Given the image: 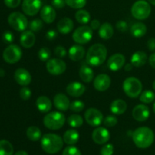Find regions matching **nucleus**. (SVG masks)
<instances>
[{"label": "nucleus", "mask_w": 155, "mask_h": 155, "mask_svg": "<svg viewBox=\"0 0 155 155\" xmlns=\"http://www.w3.org/2000/svg\"><path fill=\"white\" fill-rule=\"evenodd\" d=\"M107 50L105 45L101 43H95L88 49L86 54V60L92 67L101 66L107 59Z\"/></svg>", "instance_id": "f257e3e1"}, {"label": "nucleus", "mask_w": 155, "mask_h": 155, "mask_svg": "<svg viewBox=\"0 0 155 155\" xmlns=\"http://www.w3.org/2000/svg\"><path fill=\"white\" fill-rule=\"evenodd\" d=\"M133 140L136 146L139 148H148L154 142V133L149 127H139L133 132Z\"/></svg>", "instance_id": "f03ea898"}, {"label": "nucleus", "mask_w": 155, "mask_h": 155, "mask_svg": "<svg viewBox=\"0 0 155 155\" xmlns=\"http://www.w3.org/2000/svg\"><path fill=\"white\" fill-rule=\"evenodd\" d=\"M64 140L60 136L54 133H47L41 138V147L45 153L49 154H57L61 150Z\"/></svg>", "instance_id": "7ed1b4c3"}, {"label": "nucleus", "mask_w": 155, "mask_h": 155, "mask_svg": "<svg viewBox=\"0 0 155 155\" xmlns=\"http://www.w3.org/2000/svg\"><path fill=\"white\" fill-rule=\"evenodd\" d=\"M65 122L64 114L59 111L48 112L43 118L44 126L51 130H60L64 127Z\"/></svg>", "instance_id": "20e7f679"}, {"label": "nucleus", "mask_w": 155, "mask_h": 155, "mask_svg": "<svg viewBox=\"0 0 155 155\" xmlns=\"http://www.w3.org/2000/svg\"><path fill=\"white\" fill-rule=\"evenodd\" d=\"M123 89L127 96L131 98H136L142 93V83L136 77H128L123 83Z\"/></svg>", "instance_id": "39448f33"}, {"label": "nucleus", "mask_w": 155, "mask_h": 155, "mask_svg": "<svg viewBox=\"0 0 155 155\" xmlns=\"http://www.w3.org/2000/svg\"><path fill=\"white\" fill-rule=\"evenodd\" d=\"M151 8L150 3L145 0H138L132 5L131 14L133 17L139 21L147 19L150 16Z\"/></svg>", "instance_id": "423d86ee"}, {"label": "nucleus", "mask_w": 155, "mask_h": 155, "mask_svg": "<svg viewBox=\"0 0 155 155\" xmlns=\"http://www.w3.org/2000/svg\"><path fill=\"white\" fill-rule=\"evenodd\" d=\"M8 22L12 29L18 32L25 31L29 26L27 17L19 12L11 13L8 18Z\"/></svg>", "instance_id": "0eeeda50"}, {"label": "nucleus", "mask_w": 155, "mask_h": 155, "mask_svg": "<svg viewBox=\"0 0 155 155\" xmlns=\"http://www.w3.org/2000/svg\"><path fill=\"white\" fill-rule=\"evenodd\" d=\"M93 36V30L90 26L83 25L76 29L72 34L73 40L77 44L84 45L89 42Z\"/></svg>", "instance_id": "6e6552de"}, {"label": "nucleus", "mask_w": 155, "mask_h": 155, "mask_svg": "<svg viewBox=\"0 0 155 155\" xmlns=\"http://www.w3.org/2000/svg\"><path fill=\"white\" fill-rule=\"evenodd\" d=\"M22 50L15 44H11L5 48L3 51V59L8 64H15L22 58Z\"/></svg>", "instance_id": "1a4fd4ad"}, {"label": "nucleus", "mask_w": 155, "mask_h": 155, "mask_svg": "<svg viewBox=\"0 0 155 155\" xmlns=\"http://www.w3.org/2000/svg\"><path fill=\"white\" fill-rule=\"evenodd\" d=\"M85 120L91 127H98L102 124L104 117L99 110L94 107L87 109L84 114Z\"/></svg>", "instance_id": "9d476101"}, {"label": "nucleus", "mask_w": 155, "mask_h": 155, "mask_svg": "<svg viewBox=\"0 0 155 155\" xmlns=\"http://www.w3.org/2000/svg\"><path fill=\"white\" fill-rule=\"evenodd\" d=\"M46 70L50 74L58 76L66 71L67 64L62 59L50 58L46 61Z\"/></svg>", "instance_id": "9b49d317"}, {"label": "nucleus", "mask_w": 155, "mask_h": 155, "mask_svg": "<svg viewBox=\"0 0 155 155\" xmlns=\"http://www.w3.org/2000/svg\"><path fill=\"white\" fill-rule=\"evenodd\" d=\"M42 8L41 0H23L22 10L27 16H35Z\"/></svg>", "instance_id": "f8f14e48"}, {"label": "nucleus", "mask_w": 155, "mask_h": 155, "mask_svg": "<svg viewBox=\"0 0 155 155\" xmlns=\"http://www.w3.org/2000/svg\"><path fill=\"white\" fill-rule=\"evenodd\" d=\"M126 58L120 53H116L110 56L107 60V68L111 71L116 72L120 71L125 65Z\"/></svg>", "instance_id": "ddd939ff"}, {"label": "nucleus", "mask_w": 155, "mask_h": 155, "mask_svg": "<svg viewBox=\"0 0 155 155\" xmlns=\"http://www.w3.org/2000/svg\"><path fill=\"white\" fill-rule=\"evenodd\" d=\"M110 133L105 127H98L93 130L92 134V140L98 145H104L110 139Z\"/></svg>", "instance_id": "4468645a"}, {"label": "nucleus", "mask_w": 155, "mask_h": 155, "mask_svg": "<svg viewBox=\"0 0 155 155\" xmlns=\"http://www.w3.org/2000/svg\"><path fill=\"white\" fill-rule=\"evenodd\" d=\"M111 80L107 74H101L97 76L93 81L94 88L98 92H104L110 88Z\"/></svg>", "instance_id": "2eb2a0df"}, {"label": "nucleus", "mask_w": 155, "mask_h": 155, "mask_svg": "<svg viewBox=\"0 0 155 155\" xmlns=\"http://www.w3.org/2000/svg\"><path fill=\"white\" fill-rule=\"evenodd\" d=\"M132 115L136 121L145 122L149 118L150 110L145 104H138L133 108Z\"/></svg>", "instance_id": "dca6fc26"}, {"label": "nucleus", "mask_w": 155, "mask_h": 155, "mask_svg": "<svg viewBox=\"0 0 155 155\" xmlns=\"http://www.w3.org/2000/svg\"><path fill=\"white\" fill-rule=\"evenodd\" d=\"M14 77L17 83L22 86H27L30 84L32 80L31 74L27 70L24 68L17 69L14 74Z\"/></svg>", "instance_id": "f3484780"}, {"label": "nucleus", "mask_w": 155, "mask_h": 155, "mask_svg": "<svg viewBox=\"0 0 155 155\" xmlns=\"http://www.w3.org/2000/svg\"><path fill=\"white\" fill-rule=\"evenodd\" d=\"M86 91V87L83 83L80 82H71L67 86V93L71 97L78 98L82 96Z\"/></svg>", "instance_id": "a211bd4d"}, {"label": "nucleus", "mask_w": 155, "mask_h": 155, "mask_svg": "<svg viewBox=\"0 0 155 155\" xmlns=\"http://www.w3.org/2000/svg\"><path fill=\"white\" fill-rule=\"evenodd\" d=\"M53 104L56 109L60 111H66L70 108L71 102L66 95L63 93H58L53 98Z\"/></svg>", "instance_id": "6ab92c4d"}, {"label": "nucleus", "mask_w": 155, "mask_h": 155, "mask_svg": "<svg viewBox=\"0 0 155 155\" xmlns=\"http://www.w3.org/2000/svg\"><path fill=\"white\" fill-rule=\"evenodd\" d=\"M40 17L45 24H51L56 18V12L54 7L51 5H44L40 10Z\"/></svg>", "instance_id": "aec40b11"}, {"label": "nucleus", "mask_w": 155, "mask_h": 155, "mask_svg": "<svg viewBox=\"0 0 155 155\" xmlns=\"http://www.w3.org/2000/svg\"><path fill=\"white\" fill-rule=\"evenodd\" d=\"M86 54L85 48L80 44L72 45L68 51V56L73 61H79L82 60Z\"/></svg>", "instance_id": "412c9836"}, {"label": "nucleus", "mask_w": 155, "mask_h": 155, "mask_svg": "<svg viewBox=\"0 0 155 155\" xmlns=\"http://www.w3.org/2000/svg\"><path fill=\"white\" fill-rule=\"evenodd\" d=\"M20 42L24 48H32L36 42V36L34 32L31 30H25L23 32L20 37Z\"/></svg>", "instance_id": "4be33fe9"}, {"label": "nucleus", "mask_w": 155, "mask_h": 155, "mask_svg": "<svg viewBox=\"0 0 155 155\" xmlns=\"http://www.w3.org/2000/svg\"><path fill=\"white\" fill-rule=\"evenodd\" d=\"M36 106L39 111L41 113H48L52 108V102L45 95H41L38 97L36 101Z\"/></svg>", "instance_id": "5701e85b"}, {"label": "nucleus", "mask_w": 155, "mask_h": 155, "mask_svg": "<svg viewBox=\"0 0 155 155\" xmlns=\"http://www.w3.org/2000/svg\"><path fill=\"white\" fill-rule=\"evenodd\" d=\"M74 21L69 18H61L57 24V29L58 32L61 34L66 35L71 33L74 29Z\"/></svg>", "instance_id": "b1692460"}, {"label": "nucleus", "mask_w": 155, "mask_h": 155, "mask_svg": "<svg viewBox=\"0 0 155 155\" xmlns=\"http://www.w3.org/2000/svg\"><path fill=\"white\" fill-rule=\"evenodd\" d=\"M147 61H148V56L145 51H137L133 53L130 59L131 64L133 67L136 68H141L144 66L146 64Z\"/></svg>", "instance_id": "393cba45"}, {"label": "nucleus", "mask_w": 155, "mask_h": 155, "mask_svg": "<svg viewBox=\"0 0 155 155\" xmlns=\"http://www.w3.org/2000/svg\"><path fill=\"white\" fill-rule=\"evenodd\" d=\"M110 111L116 115L124 114L127 109V104L124 100L116 99L110 104Z\"/></svg>", "instance_id": "a878e982"}, {"label": "nucleus", "mask_w": 155, "mask_h": 155, "mask_svg": "<svg viewBox=\"0 0 155 155\" xmlns=\"http://www.w3.org/2000/svg\"><path fill=\"white\" fill-rule=\"evenodd\" d=\"M79 76L83 82L89 83L94 79V71L88 65H82L79 71Z\"/></svg>", "instance_id": "bb28decb"}, {"label": "nucleus", "mask_w": 155, "mask_h": 155, "mask_svg": "<svg viewBox=\"0 0 155 155\" xmlns=\"http://www.w3.org/2000/svg\"><path fill=\"white\" fill-rule=\"evenodd\" d=\"M80 134L76 130H68L64 133L63 140L68 145H74L79 142Z\"/></svg>", "instance_id": "cd10ccee"}, {"label": "nucleus", "mask_w": 155, "mask_h": 155, "mask_svg": "<svg viewBox=\"0 0 155 155\" xmlns=\"http://www.w3.org/2000/svg\"><path fill=\"white\" fill-rule=\"evenodd\" d=\"M114 33V30L113 26L108 22L103 23L98 30V35L100 38L104 40L110 39L113 36Z\"/></svg>", "instance_id": "c85d7f7f"}, {"label": "nucleus", "mask_w": 155, "mask_h": 155, "mask_svg": "<svg viewBox=\"0 0 155 155\" xmlns=\"http://www.w3.org/2000/svg\"><path fill=\"white\" fill-rule=\"evenodd\" d=\"M130 33L132 36L136 38L142 37L147 33L146 25L142 22L134 23L130 28Z\"/></svg>", "instance_id": "c756f323"}, {"label": "nucleus", "mask_w": 155, "mask_h": 155, "mask_svg": "<svg viewBox=\"0 0 155 155\" xmlns=\"http://www.w3.org/2000/svg\"><path fill=\"white\" fill-rule=\"evenodd\" d=\"M26 134H27V138L32 142H37L42 138V132L40 129L36 126H31L28 127Z\"/></svg>", "instance_id": "7c9ffc66"}, {"label": "nucleus", "mask_w": 155, "mask_h": 155, "mask_svg": "<svg viewBox=\"0 0 155 155\" xmlns=\"http://www.w3.org/2000/svg\"><path fill=\"white\" fill-rule=\"evenodd\" d=\"M75 18L77 22L83 25H86L89 23L91 19V15L88 11L85 9H79L75 14Z\"/></svg>", "instance_id": "2f4dec72"}, {"label": "nucleus", "mask_w": 155, "mask_h": 155, "mask_svg": "<svg viewBox=\"0 0 155 155\" xmlns=\"http://www.w3.org/2000/svg\"><path fill=\"white\" fill-rule=\"evenodd\" d=\"M67 122H68V125L72 128H79L83 126V118L80 114H74L68 117V118L67 119Z\"/></svg>", "instance_id": "473e14b6"}, {"label": "nucleus", "mask_w": 155, "mask_h": 155, "mask_svg": "<svg viewBox=\"0 0 155 155\" xmlns=\"http://www.w3.org/2000/svg\"><path fill=\"white\" fill-rule=\"evenodd\" d=\"M14 148L8 140H0V155H13Z\"/></svg>", "instance_id": "72a5a7b5"}, {"label": "nucleus", "mask_w": 155, "mask_h": 155, "mask_svg": "<svg viewBox=\"0 0 155 155\" xmlns=\"http://www.w3.org/2000/svg\"><path fill=\"white\" fill-rule=\"evenodd\" d=\"M139 100L144 104H150L155 100V94L151 90H145L139 95Z\"/></svg>", "instance_id": "f704fd0d"}, {"label": "nucleus", "mask_w": 155, "mask_h": 155, "mask_svg": "<svg viewBox=\"0 0 155 155\" xmlns=\"http://www.w3.org/2000/svg\"><path fill=\"white\" fill-rule=\"evenodd\" d=\"M28 27L30 28V30H31V31L39 32L43 27V21H42V20L36 18V19L33 20V21L29 23Z\"/></svg>", "instance_id": "c9c22d12"}, {"label": "nucleus", "mask_w": 155, "mask_h": 155, "mask_svg": "<svg viewBox=\"0 0 155 155\" xmlns=\"http://www.w3.org/2000/svg\"><path fill=\"white\" fill-rule=\"evenodd\" d=\"M66 5L74 9H81L86 5V0H65Z\"/></svg>", "instance_id": "e433bc0d"}, {"label": "nucleus", "mask_w": 155, "mask_h": 155, "mask_svg": "<svg viewBox=\"0 0 155 155\" xmlns=\"http://www.w3.org/2000/svg\"><path fill=\"white\" fill-rule=\"evenodd\" d=\"M38 57L42 61H47L51 57V51L47 47H42L38 51Z\"/></svg>", "instance_id": "4c0bfd02"}, {"label": "nucleus", "mask_w": 155, "mask_h": 155, "mask_svg": "<svg viewBox=\"0 0 155 155\" xmlns=\"http://www.w3.org/2000/svg\"><path fill=\"white\" fill-rule=\"evenodd\" d=\"M85 104L81 101V100H75L72 101L70 104V110H72L73 112L75 113H79L81 112L84 109Z\"/></svg>", "instance_id": "58836bf2"}, {"label": "nucleus", "mask_w": 155, "mask_h": 155, "mask_svg": "<svg viewBox=\"0 0 155 155\" xmlns=\"http://www.w3.org/2000/svg\"><path fill=\"white\" fill-rule=\"evenodd\" d=\"M62 155H82L81 152L74 145H69L64 149Z\"/></svg>", "instance_id": "ea45409f"}, {"label": "nucleus", "mask_w": 155, "mask_h": 155, "mask_svg": "<svg viewBox=\"0 0 155 155\" xmlns=\"http://www.w3.org/2000/svg\"><path fill=\"white\" fill-rule=\"evenodd\" d=\"M103 124L107 127H113L117 124V118L113 115H109L104 118L103 120Z\"/></svg>", "instance_id": "a19ab883"}, {"label": "nucleus", "mask_w": 155, "mask_h": 155, "mask_svg": "<svg viewBox=\"0 0 155 155\" xmlns=\"http://www.w3.org/2000/svg\"><path fill=\"white\" fill-rule=\"evenodd\" d=\"M19 94L21 99L24 100V101H27V100H29L31 98L32 92L28 87H27V86H23V88H21V90H20Z\"/></svg>", "instance_id": "79ce46f5"}, {"label": "nucleus", "mask_w": 155, "mask_h": 155, "mask_svg": "<svg viewBox=\"0 0 155 155\" xmlns=\"http://www.w3.org/2000/svg\"><path fill=\"white\" fill-rule=\"evenodd\" d=\"M114 151V148L112 144H105L101 148L100 153H101V155H113Z\"/></svg>", "instance_id": "37998d69"}, {"label": "nucleus", "mask_w": 155, "mask_h": 155, "mask_svg": "<svg viewBox=\"0 0 155 155\" xmlns=\"http://www.w3.org/2000/svg\"><path fill=\"white\" fill-rule=\"evenodd\" d=\"M54 54L58 58H64L67 55L68 52H67V50L64 47L62 46V45H58L54 48Z\"/></svg>", "instance_id": "c03bdc74"}, {"label": "nucleus", "mask_w": 155, "mask_h": 155, "mask_svg": "<svg viewBox=\"0 0 155 155\" xmlns=\"http://www.w3.org/2000/svg\"><path fill=\"white\" fill-rule=\"evenodd\" d=\"M116 28L117 29L118 31L122 32V33H124L128 29V25H127V22L125 21H118L116 24Z\"/></svg>", "instance_id": "a18cd8bd"}, {"label": "nucleus", "mask_w": 155, "mask_h": 155, "mask_svg": "<svg viewBox=\"0 0 155 155\" xmlns=\"http://www.w3.org/2000/svg\"><path fill=\"white\" fill-rule=\"evenodd\" d=\"M21 2V0H4L5 5L10 8H15L18 7Z\"/></svg>", "instance_id": "49530a36"}, {"label": "nucleus", "mask_w": 155, "mask_h": 155, "mask_svg": "<svg viewBox=\"0 0 155 155\" xmlns=\"http://www.w3.org/2000/svg\"><path fill=\"white\" fill-rule=\"evenodd\" d=\"M14 35L12 32L6 31L3 33L2 35V39L5 43H12L14 41Z\"/></svg>", "instance_id": "de8ad7c7"}, {"label": "nucleus", "mask_w": 155, "mask_h": 155, "mask_svg": "<svg viewBox=\"0 0 155 155\" xmlns=\"http://www.w3.org/2000/svg\"><path fill=\"white\" fill-rule=\"evenodd\" d=\"M51 5H52L53 7L57 9L63 8L66 5V2H65V0H52Z\"/></svg>", "instance_id": "09e8293b"}, {"label": "nucleus", "mask_w": 155, "mask_h": 155, "mask_svg": "<svg viewBox=\"0 0 155 155\" xmlns=\"http://www.w3.org/2000/svg\"><path fill=\"white\" fill-rule=\"evenodd\" d=\"M58 36V33L54 30H50L45 34V38H46L48 40L52 41L54 39H56V37Z\"/></svg>", "instance_id": "8fccbe9b"}, {"label": "nucleus", "mask_w": 155, "mask_h": 155, "mask_svg": "<svg viewBox=\"0 0 155 155\" xmlns=\"http://www.w3.org/2000/svg\"><path fill=\"white\" fill-rule=\"evenodd\" d=\"M101 23L98 20H92L90 22V27L92 28V30H99L100 27H101Z\"/></svg>", "instance_id": "3c124183"}, {"label": "nucleus", "mask_w": 155, "mask_h": 155, "mask_svg": "<svg viewBox=\"0 0 155 155\" xmlns=\"http://www.w3.org/2000/svg\"><path fill=\"white\" fill-rule=\"evenodd\" d=\"M147 47L149 51L155 52V38H151L148 39L147 42Z\"/></svg>", "instance_id": "603ef678"}, {"label": "nucleus", "mask_w": 155, "mask_h": 155, "mask_svg": "<svg viewBox=\"0 0 155 155\" xmlns=\"http://www.w3.org/2000/svg\"><path fill=\"white\" fill-rule=\"evenodd\" d=\"M148 61H149V64L151 68L155 69V52L152 53L150 55L149 58H148Z\"/></svg>", "instance_id": "864d4df0"}, {"label": "nucleus", "mask_w": 155, "mask_h": 155, "mask_svg": "<svg viewBox=\"0 0 155 155\" xmlns=\"http://www.w3.org/2000/svg\"><path fill=\"white\" fill-rule=\"evenodd\" d=\"M133 68V65L130 64H127L124 65V69H125L126 71H130Z\"/></svg>", "instance_id": "5fc2aeb1"}, {"label": "nucleus", "mask_w": 155, "mask_h": 155, "mask_svg": "<svg viewBox=\"0 0 155 155\" xmlns=\"http://www.w3.org/2000/svg\"><path fill=\"white\" fill-rule=\"evenodd\" d=\"M15 155H29L28 153L25 151H18L15 153Z\"/></svg>", "instance_id": "6e6d98bb"}, {"label": "nucleus", "mask_w": 155, "mask_h": 155, "mask_svg": "<svg viewBox=\"0 0 155 155\" xmlns=\"http://www.w3.org/2000/svg\"><path fill=\"white\" fill-rule=\"evenodd\" d=\"M148 2L150 3V4L153 5H155V0H148Z\"/></svg>", "instance_id": "4d7b16f0"}, {"label": "nucleus", "mask_w": 155, "mask_h": 155, "mask_svg": "<svg viewBox=\"0 0 155 155\" xmlns=\"http://www.w3.org/2000/svg\"><path fill=\"white\" fill-rule=\"evenodd\" d=\"M152 87L153 89H154V90L155 91V80L154 82H153V84H152Z\"/></svg>", "instance_id": "13d9d810"}, {"label": "nucleus", "mask_w": 155, "mask_h": 155, "mask_svg": "<svg viewBox=\"0 0 155 155\" xmlns=\"http://www.w3.org/2000/svg\"><path fill=\"white\" fill-rule=\"evenodd\" d=\"M153 111H154V114H155V101L154 102V104H153Z\"/></svg>", "instance_id": "bf43d9fd"}]
</instances>
